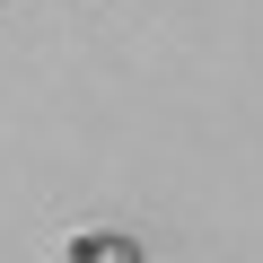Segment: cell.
Segmentation results:
<instances>
[{
  "mask_svg": "<svg viewBox=\"0 0 263 263\" xmlns=\"http://www.w3.org/2000/svg\"><path fill=\"white\" fill-rule=\"evenodd\" d=\"M62 263H141V237H123V228H79L62 246Z\"/></svg>",
  "mask_w": 263,
  "mask_h": 263,
  "instance_id": "1",
  "label": "cell"
}]
</instances>
